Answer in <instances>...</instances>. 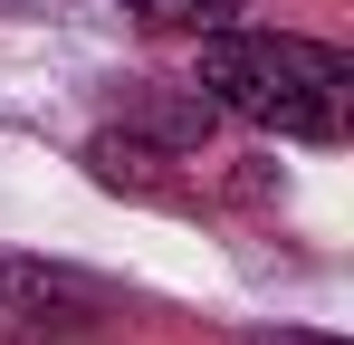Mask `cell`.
<instances>
[{"mask_svg":"<svg viewBox=\"0 0 354 345\" xmlns=\"http://www.w3.org/2000/svg\"><path fill=\"white\" fill-rule=\"evenodd\" d=\"M211 96H201V87H192V96H153V87H144V96H124V134H153V144H163V154H201V144H211Z\"/></svg>","mask_w":354,"mask_h":345,"instance_id":"3","label":"cell"},{"mask_svg":"<svg viewBox=\"0 0 354 345\" xmlns=\"http://www.w3.org/2000/svg\"><path fill=\"white\" fill-rule=\"evenodd\" d=\"M201 96L239 125H268V134H297V144H335L354 115V67L345 48L326 39H297V29H211L201 39Z\"/></svg>","mask_w":354,"mask_h":345,"instance_id":"1","label":"cell"},{"mask_svg":"<svg viewBox=\"0 0 354 345\" xmlns=\"http://www.w3.org/2000/svg\"><path fill=\"white\" fill-rule=\"evenodd\" d=\"M134 29H153V39H211V29H230L239 0H115Z\"/></svg>","mask_w":354,"mask_h":345,"instance_id":"4","label":"cell"},{"mask_svg":"<svg viewBox=\"0 0 354 345\" xmlns=\"http://www.w3.org/2000/svg\"><path fill=\"white\" fill-rule=\"evenodd\" d=\"M239 345H345V336H326V326H259V336H239Z\"/></svg>","mask_w":354,"mask_h":345,"instance_id":"5","label":"cell"},{"mask_svg":"<svg viewBox=\"0 0 354 345\" xmlns=\"http://www.w3.org/2000/svg\"><path fill=\"white\" fill-rule=\"evenodd\" d=\"M0 345H124V297L86 269L0 249Z\"/></svg>","mask_w":354,"mask_h":345,"instance_id":"2","label":"cell"}]
</instances>
